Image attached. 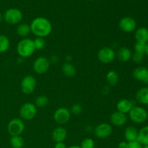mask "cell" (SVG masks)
I'll return each mask as SVG.
<instances>
[{
  "label": "cell",
  "mask_w": 148,
  "mask_h": 148,
  "mask_svg": "<svg viewBox=\"0 0 148 148\" xmlns=\"http://www.w3.org/2000/svg\"><path fill=\"white\" fill-rule=\"evenodd\" d=\"M106 81L108 85L111 86H116L119 81V74L114 70H110L106 74Z\"/></svg>",
  "instance_id": "obj_24"
},
{
  "label": "cell",
  "mask_w": 148,
  "mask_h": 148,
  "mask_svg": "<svg viewBox=\"0 0 148 148\" xmlns=\"http://www.w3.org/2000/svg\"><path fill=\"white\" fill-rule=\"evenodd\" d=\"M145 46L146 43H142V42H136L134 44V52L136 53H144L145 54Z\"/></svg>",
  "instance_id": "obj_31"
},
{
  "label": "cell",
  "mask_w": 148,
  "mask_h": 148,
  "mask_svg": "<svg viewBox=\"0 0 148 148\" xmlns=\"http://www.w3.org/2000/svg\"><path fill=\"white\" fill-rule=\"evenodd\" d=\"M98 59L101 63L108 64L111 63L116 58V52L114 49L108 46L103 47L98 51L97 53Z\"/></svg>",
  "instance_id": "obj_7"
},
{
  "label": "cell",
  "mask_w": 148,
  "mask_h": 148,
  "mask_svg": "<svg viewBox=\"0 0 148 148\" xmlns=\"http://www.w3.org/2000/svg\"><path fill=\"white\" fill-rule=\"evenodd\" d=\"M10 143L12 148H23L24 147L25 141L21 135L12 136L10 138Z\"/></svg>",
  "instance_id": "obj_25"
},
{
  "label": "cell",
  "mask_w": 148,
  "mask_h": 148,
  "mask_svg": "<svg viewBox=\"0 0 148 148\" xmlns=\"http://www.w3.org/2000/svg\"><path fill=\"white\" fill-rule=\"evenodd\" d=\"M134 38L137 42L148 43V28L145 27H140L136 29Z\"/></svg>",
  "instance_id": "obj_18"
},
{
  "label": "cell",
  "mask_w": 148,
  "mask_h": 148,
  "mask_svg": "<svg viewBox=\"0 0 148 148\" xmlns=\"http://www.w3.org/2000/svg\"><path fill=\"white\" fill-rule=\"evenodd\" d=\"M137 141L143 146L148 145V126L143 127L139 130Z\"/></svg>",
  "instance_id": "obj_22"
},
{
  "label": "cell",
  "mask_w": 148,
  "mask_h": 148,
  "mask_svg": "<svg viewBox=\"0 0 148 148\" xmlns=\"http://www.w3.org/2000/svg\"><path fill=\"white\" fill-rule=\"evenodd\" d=\"M132 76L136 80L143 83H147L148 82V68L140 66L136 67L132 72Z\"/></svg>",
  "instance_id": "obj_14"
},
{
  "label": "cell",
  "mask_w": 148,
  "mask_h": 148,
  "mask_svg": "<svg viewBox=\"0 0 148 148\" xmlns=\"http://www.w3.org/2000/svg\"><path fill=\"white\" fill-rule=\"evenodd\" d=\"M132 59L133 62H135L136 64L141 63L143 61V59H144V53H136V52H134V53H132Z\"/></svg>",
  "instance_id": "obj_32"
},
{
  "label": "cell",
  "mask_w": 148,
  "mask_h": 148,
  "mask_svg": "<svg viewBox=\"0 0 148 148\" xmlns=\"http://www.w3.org/2000/svg\"><path fill=\"white\" fill-rule=\"evenodd\" d=\"M19 114L21 119L30 121L33 119L37 114V107L33 103H25L21 106Z\"/></svg>",
  "instance_id": "obj_5"
},
{
  "label": "cell",
  "mask_w": 148,
  "mask_h": 148,
  "mask_svg": "<svg viewBox=\"0 0 148 148\" xmlns=\"http://www.w3.org/2000/svg\"><path fill=\"white\" fill-rule=\"evenodd\" d=\"M112 133L113 127L108 123H101L94 129V134L99 139L108 138Z\"/></svg>",
  "instance_id": "obj_11"
},
{
  "label": "cell",
  "mask_w": 148,
  "mask_h": 148,
  "mask_svg": "<svg viewBox=\"0 0 148 148\" xmlns=\"http://www.w3.org/2000/svg\"><path fill=\"white\" fill-rule=\"evenodd\" d=\"M119 27L120 30L124 33H132L137 29V23L133 17H124L119 22Z\"/></svg>",
  "instance_id": "obj_12"
},
{
  "label": "cell",
  "mask_w": 148,
  "mask_h": 148,
  "mask_svg": "<svg viewBox=\"0 0 148 148\" xmlns=\"http://www.w3.org/2000/svg\"><path fill=\"white\" fill-rule=\"evenodd\" d=\"M127 116L125 114L116 111L112 113L110 116V121L114 127H120L125 125L127 122Z\"/></svg>",
  "instance_id": "obj_13"
},
{
  "label": "cell",
  "mask_w": 148,
  "mask_h": 148,
  "mask_svg": "<svg viewBox=\"0 0 148 148\" xmlns=\"http://www.w3.org/2000/svg\"><path fill=\"white\" fill-rule=\"evenodd\" d=\"M67 148H82L79 145H72V146H69Z\"/></svg>",
  "instance_id": "obj_37"
},
{
  "label": "cell",
  "mask_w": 148,
  "mask_h": 148,
  "mask_svg": "<svg viewBox=\"0 0 148 148\" xmlns=\"http://www.w3.org/2000/svg\"><path fill=\"white\" fill-rule=\"evenodd\" d=\"M16 32L20 37L23 38H27V36L31 33L30 25L27 24V23H20L17 25Z\"/></svg>",
  "instance_id": "obj_21"
},
{
  "label": "cell",
  "mask_w": 148,
  "mask_h": 148,
  "mask_svg": "<svg viewBox=\"0 0 148 148\" xmlns=\"http://www.w3.org/2000/svg\"><path fill=\"white\" fill-rule=\"evenodd\" d=\"M136 99L140 103L148 106V87H144L136 93Z\"/></svg>",
  "instance_id": "obj_20"
},
{
  "label": "cell",
  "mask_w": 148,
  "mask_h": 148,
  "mask_svg": "<svg viewBox=\"0 0 148 148\" xmlns=\"http://www.w3.org/2000/svg\"><path fill=\"white\" fill-rule=\"evenodd\" d=\"M143 148H148V145H147L143 146Z\"/></svg>",
  "instance_id": "obj_39"
},
{
  "label": "cell",
  "mask_w": 148,
  "mask_h": 148,
  "mask_svg": "<svg viewBox=\"0 0 148 148\" xmlns=\"http://www.w3.org/2000/svg\"><path fill=\"white\" fill-rule=\"evenodd\" d=\"M49 100L46 95H38L35 100V105L37 108H44L48 106Z\"/></svg>",
  "instance_id": "obj_27"
},
{
  "label": "cell",
  "mask_w": 148,
  "mask_h": 148,
  "mask_svg": "<svg viewBox=\"0 0 148 148\" xmlns=\"http://www.w3.org/2000/svg\"><path fill=\"white\" fill-rule=\"evenodd\" d=\"M71 116L72 114H71L70 110L68 109L66 107H60L54 111L53 120L58 124L63 125L69 122L71 119Z\"/></svg>",
  "instance_id": "obj_9"
},
{
  "label": "cell",
  "mask_w": 148,
  "mask_h": 148,
  "mask_svg": "<svg viewBox=\"0 0 148 148\" xmlns=\"http://www.w3.org/2000/svg\"><path fill=\"white\" fill-rule=\"evenodd\" d=\"M36 78L32 75H26L22 79L20 82V88L22 92L26 95L32 94L36 90Z\"/></svg>",
  "instance_id": "obj_8"
},
{
  "label": "cell",
  "mask_w": 148,
  "mask_h": 148,
  "mask_svg": "<svg viewBox=\"0 0 148 148\" xmlns=\"http://www.w3.org/2000/svg\"><path fill=\"white\" fill-rule=\"evenodd\" d=\"M23 14L20 10L17 8H10L3 14V20L9 25H19L23 20Z\"/></svg>",
  "instance_id": "obj_3"
},
{
  "label": "cell",
  "mask_w": 148,
  "mask_h": 148,
  "mask_svg": "<svg viewBox=\"0 0 148 148\" xmlns=\"http://www.w3.org/2000/svg\"><path fill=\"white\" fill-rule=\"evenodd\" d=\"M31 33L36 37L46 38L51 33L52 24L50 20L44 17H37L33 19L30 24Z\"/></svg>",
  "instance_id": "obj_1"
},
{
  "label": "cell",
  "mask_w": 148,
  "mask_h": 148,
  "mask_svg": "<svg viewBox=\"0 0 148 148\" xmlns=\"http://www.w3.org/2000/svg\"><path fill=\"white\" fill-rule=\"evenodd\" d=\"M82 148H95V142L91 138H85L80 145Z\"/></svg>",
  "instance_id": "obj_30"
},
{
  "label": "cell",
  "mask_w": 148,
  "mask_h": 148,
  "mask_svg": "<svg viewBox=\"0 0 148 148\" xmlns=\"http://www.w3.org/2000/svg\"><path fill=\"white\" fill-rule=\"evenodd\" d=\"M128 143L127 141H121L118 144V148H127Z\"/></svg>",
  "instance_id": "obj_35"
},
{
  "label": "cell",
  "mask_w": 148,
  "mask_h": 148,
  "mask_svg": "<svg viewBox=\"0 0 148 148\" xmlns=\"http://www.w3.org/2000/svg\"><path fill=\"white\" fill-rule=\"evenodd\" d=\"M17 52L21 58L30 57L36 51L33 40L29 38H25L20 40L17 45Z\"/></svg>",
  "instance_id": "obj_2"
},
{
  "label": "cell",
  "mask_w": 148,
  "mask_h": 148,
  "mask_svg": "<svg viewBox=\"0 0 148 148\" xmlns=\"http://www.w3.org/2000/svg\"><path fill=\"white\" fill-rule=\"evenodd\" d=\"M67 137V130L63 127H57L53 130L51 134L52 140L55 143H62Z\"/></svg>",
  "instance_id": "obj_15"
},
{
  "label": "cell",
  "mask_w": 148,
  "mask_h": 148,
  "mask_svg": "<svg viewBox=\"0 0 148 148\" xmlns=\"http://www.w3.org/2000/svg\"><path fill=\"white\" fill-rule=\"evenodd\" d=\"M134 106L132 101L129 99H121L117 103L116 109L123 114H129L132 107Z\"/></svg>",
  "instance_id": "obj_17"
},
{
  "label": "cell",
  "mask_w": 148,
  "mask_h": 148,
  "mask_svg": "<svg viewBox=\"0 0 148 148\" xmlns=\"http://www.w3.org/2000/svg\"><path fill=\"white\" fill-rule=\"evenodd\" d=\"M83 111V108L79 103H75L70 108L71 114H73L75 116H79L82 114Z\"/></svg>",
  "instance_id": "obj_29"
},
{
  "label": "cell",
  "mask_w": 148,
  "mask_h": 148,
  "mask_svg": "<svg viewBox=\"0 0 148 148\" xmlns=\"http://www.w3.org/2000/svg\"><path fill=\"white\" fill-rule=\"evenodd\" d=\"M34 42V46L36 48V50H42L46 46V40L43 38L36 37L33 40Z\"/></svg>",
  "instance_id": "obj_28"
},
{
  "label": "cell",
  "mask_w": 148,
  "mask_h": 148,
  "mask_svg": "<svg viewBox=\"0 0 148 148\" xmlns=\"http://www.w3.org/2000/svg\"><path fill=\"white\" fill-rule=\"evenodd\" d=\"M62 70L64 76L67 77H72L76 75V68L72 64L69 62H65L62 66Z\"/></svg>",
  "instance_id": "obj_23"
},
{
  "label": "cell",
  "mask_w": 148,
  "mask_h": 148,
  "mask_svg": "<svg viewBox=\"0 0 148 148\" xmlns=\"http://www.w3.org/2000/svg\"><path fill=\"white\" fill-rule=\"evenodd\" d=\"M127 148H143V145H142L139 142L134 141L128 143Z\"/></svg>",
  "instance_id": "obj_33"
},
{
  "label": "cell",
  "mask_w": 148,
  "mask_h": 148,
  "mask_svg": "<svg viewBox=\"0 0 148 148\" xmlns=\"http://www.w3.org/2000/svg\"><path fill=\"white\" fill-rule=\"evenodd\" d=\"M10 47V40L7 36L0 35V53L7 52Z\"/></svg>",
  "instance_id": "obj_26"
},
{
  "label": "cell",
  "mask_w": 148,
  "mask_h": 148,
  "mask_svg": "<svg viewBox=\"0 0 148 148\" xmlns=\"http://www.w3.org/2000/svg\"><path fill=\"white\" fill-rule=\"evenodd\" d=\"M50 65V60L48 58L45 56H39L33 62V69L36 74L43 75L49 70Z\"/></svg>",
  "instance_id": "obj_10"
},
{
  "label": "cell",
  "mask_w": 148,
  "mask_h": 148,
  "mask_svg": "<svg viewBox=\"0 0 148 148\" xmlns=\"http://www.w3.org/2000/svg\"><path fill=\"white\" fill-rule=\"evenodd\" d=\"M54 148H67L64 142L62 143H56L54 145Z\"/></svg>",
  "instance_id": "obj_34"
},
{
  "label": "cell",
  "mask_w": 148,
  "mask_h": 148,
  "mask_svg": "<svg viewBox=\"0 0 148 148\" xmlns=\"http://www.w3.org/2000/svg\"><path fill=\"white\" fill-rule=\"evenodd\" d=\"M138 136V130L134 127H127L124 130V138L127 143L137 141Z\"/></svg>",
  "instance_id": "obj_19"
},
{
  "label": "cell",
  "mask_w": 148,
  "mask_h": 148,
  "mask_svg": "<svg viewBox=\"0 0 148 148\" xmlns=\"http://www.w3.org/2000/svg\"><path fill=\"white\" fill-rule=\"evenodd\" d=\"M25 127V126L23 119L20 118H14L9 121L7 124V132L11 137L19 136L23 134Z\"/></svg>",
  "instance_id": "obj_6"
},
{
  "label": "cell",
  "mask_w": 148,
  "mask_h": 148,
  "mask_svg": "<svg viewBox=\"0 0 148 148\" xmlns=\"http://www.w3.org/2000/svg\"><path fill=\"white\" fill-rule=\"evenodd\" d=\"M89 1H93V0H89Z\"/></svg>",
  "instance_id": "obj_40"
},
{
  "label": "cell",
  "mask_w": 148,
  "mask_h": 148,
  "mask_svg": "<svg viewBox=\"0 0 148 148\" xmlns=\"http://www.w3.org/2000/svg\"><path fill=\"white\" fill-rule=\"evenodd\" d=\"M147 84H148V82H147Z\"/></svg>",
  "instance_id": "obj_41"
},
{
  "label": "cell",
  "mask_w": 148,
  "mask_h": 148,
  "mask_svg": "<svg viewBox=\"0 0 148 148\" xmlns=\"http://www.w3.org/2000/svg\"><path fill=\"white\" fill-rule=\"evenodd\" d=\"M129 117L135 124H143L147 120L148 113L143 107L134 106L129 113Z\"/></svg>",
  "instance_id": "obj_4"
},
{
  "label": "cell",
  "mask_w": 148,
  "mask_h": 148,
  "mask_svg": "<svg viewBox=\"0 0 148 148\" xmlns=\"http://www.w3.org/2000/svg\"><path fill=\"white\" fill-rule=\"evenodd\" d=\"M2 20H3V14L0 12V23L2 22Z\"/></svg>",
  "instance_id": "obj_38"
},
{
  "label": "cell",
  "mask_w": 148,
  "mask_h": 148,
  "mask_svg": "<svg viewBox=\"0 0 148 148\" xmlns=\"http://www.w3.org/2000/svg\"><path fill=\"white\" fill-rule=\"evenodd\" d=\"M145 53L148 56V43H146L145 46Z\"/></svg>",
  "instance_id": "obj_36"
},
{
  "label": "cell",
  "mask_w": 148,
  "mask_h": 148,
  "mask_svg": "<svg viewBox=\"0 0 148 148\" xmlns=\"http://www.w3.org/2000/svg\"><path fill=\"white\" fill-rule=\"evenodd\" d=\"M132 51L127 47H121L116 53V57L121 62H127L132 59Z\"/></svg>",
  "instance_id": "obj_16"
}]
</instances>
